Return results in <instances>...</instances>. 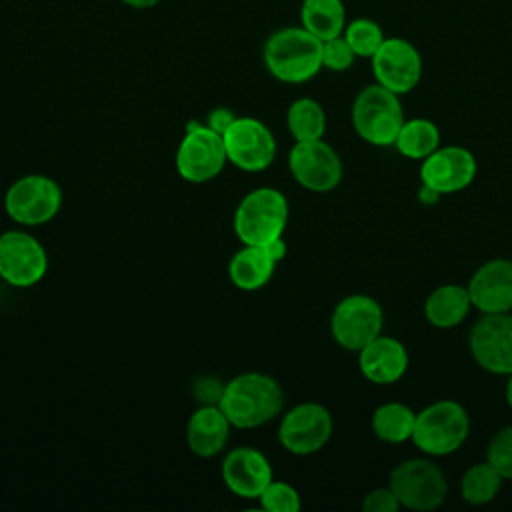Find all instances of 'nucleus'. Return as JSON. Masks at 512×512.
<instances>
[{"label":"nucleus","mask_w":512,"mask_h":512,"mask_svg":"<svg viewBox=\"0 0 512 512\" xmlns=\"http://www.w3.org/2000/svg\"><path fill=\"white\" fill-rule=\"evenodd\" d=\"M400 508V502L392 488H374L368 492L362 500V510L364 512H396Z\"/></svg>","instance_id":"2f4dec72"},{"label":"nucleus","mask_w":512,"mask_h":512,"mask_svg":"<svg viewBox=\"0 0 512 512\" xmlns=\"http://www.w3.org/2000/svg\"><path fill=\"white\" fill-rule=\"evenodd\" d=\"M486 462H490L504 480H512V424L500 428L486 450Z\"/></svg>","instance_id":"c756f323"},{"label":"nucleus","mask_w":512,"mask_h":512,"mask_svg":"<svg viewBox=\"0 0 512 512\" xmlns=\"http://www.w3.org/2000/svg\"><path fill=\"white\" fill-rule=\"evenodd\" d=\"M300 26L316 38L330 40L346 28V8L342 0H302Z\"/></svg>","instance_id":"5701e85b"},{"label":"nucleus","mask_w":512,"mask_h":512,"mask_svg":"<svg viewBox=\"0 0 512 512\" xmlns=\"http://www.w3.org/2000/svg\"><path fill=\"white\" fill-rule=\"evenodd\" d=\"M288 224V200L272 186L250 190L234 210V234L242 244L264 246L280 238Z\"/></svg>","instance_id":"7ed1b4c3"},{"label":"nucleus","mask_w":512,"mask_h":512,"mask_svg":"<svg viewBox=\"0 0 512 512\" xmlns=\"http://www.w3.org/2000/svg\"><path fill=\"white\" fill-rule=\"evenodd\" d=\"M62 208V188L46 174H26L4 194V210L20 226H42Z\"/></svg>","instance_id":"0eeeda50"},{"label":"nucleus","mask_w":512,"mask_h":512,"mask_svg":"<svg viewBox=\"0 0 512 512\" xmlns=\"http://www.w3.org/2000/svg\"><path fill=\"white\" fill-rule=\"evenodd\" d=\"M264 248H266V252H268L276 262H282L284 256H286V252H288V246H286V242L282 240V236L276 238V240H272V242H268V244H264Z\"/></svg>","instance_id":"f704fd0d"},{"label":"nucleus","mask_w":512,"mask_h":512,"mask_svg":"<svg viewBox=\"0 0 512 512\" xmlns=\"http://www.w3.org/2000/svg\"><path fill=\"white\" fill-rule=\"evenodd\" d=\"M388 486L396 494L400 506L416 512L438 508L448 494L444 472L428 458H410L400 462L390 472Z\"/></svg>","instance_id":"6e6552de"},{"label":"nucleus","mask_w":512,"mask_h":512,"mask_svg":"<svg viewBox=\"0 0 512 512\" xmlns=\"http://www.w3.org/2000/svg\"><path fill=\"white\" fill-rule=\"evenodd\" d=\"M440 192H436V190H432L430 186H426V184H422L420 186V190H418V200L422 202V204H426V206H432V204H436L438 200H440Z\"/></svg>","instance_id":"c9c22d12"},{"label":"nucleus","mask_w":512,"mask_h":512,"mask_svg":"<svg viewBox=\"0 0 512 512\" xmlns=\"http://www.w3.org/2000/svg\"><path fill=\"white\" fill-rule=\"evenodd\" d=\"M222 138L228 162L244 172H262L276 158V138L258 118L236 116Z\"/></svg>","instance_id":"f8f14e48"},{"label":"nucleus","mask_w":512,"mask_h":512,"mask_svg":"<svg viewBox=\"0 0 512 512\" xmlns=\"http://www.w3.org/2000/svg\"><path fill=\"white\" fill-rule=\"evenodd\" d=\"M224 384L214 378H200L198 384H194V394L200 398L202 404H218L222 396Z\"/></svg>","instance_id":"473e14b6"},{"label":"nucleus","mask_w":512,"mask_h":512,"mask_svg":"<svg viewBox=\"0 0 512 512\" xmlns=\"http://www.w3.org/2000/svg\"><path fill=\"white\" fill-rule=\"evenodd\" d=\"M226 162L228 154L222 134L208 124L188 122L174 156L180 178L190 184L210 182L224 170Z\"/></svg>","instance_id":"423d86ee"},{"label":"nucleus","mask_w":512,"mask_h":512,"mask_svg":"<svg viewBox=\"0 0 512 512\" xmlns=\"http://www.w3.org/2000/svg\"><path fill=\"white\" fill-rule=\"evenodd\" d=\"M234 118H236V116H234L232 110H228V108H214V110H210V114H208V118H206V124H208L212 130H216L218 134H224V130L232 124Z\"/></svg>","instance_id":"72a5a7b5"},{"label":"nucleus","mask_w":512,"mask_h":512,"mask_svg":"<svg viewBox=\"0 0 512 512\" xmlns=\"http://www.w3.org/2000/svg\"><path fill=\"white\" fill-rule=\"evenodd\" d=\"M396 150L410 160H424L440 146V130L432 120H404L396 140Z\"/></svg>","instance_id":"393cba45"},{"label":"nucleus","mask_w":512,"mask_h":512,"mask_svg":"<svg viewBox=\"0 0 512 512\" xmlns=\"http://www.w3.org/2000/svg\"><path fill=\"white\" fill-rule=\"evenodd\" d=\"M472 306L482 314L512 310V260L494 258L484 262L468 282Z\"/></svg>","instance_id":"a211bd4d"},{"label":"nucleus","mask_w":512,"mask_h":512,"mask_svg":"<svg viewBox=\"0 0 512 512\" xmlns=\"http://www.w3.org/2000/svg\"><path fill=\"white\" fill-rule=\"evenodd\" d=\"M354 58L356 54L342 34L322 42V68H328L332 72H344L354 64Z\"/></svg>","instance_id":"7c9ffc66"},{"label":"nucleus","mask_w":512,"mask_h":512,"mask_svg":"<svg viewBox=\"0 0 512 512\" xmlns=\"http://www.w3.org/2000/svg\"><path fill=\"white\" fill-rule=\"evenodd\" d=\"M120 2L130 8H136V10H148V8H154L160 4V0H120Z\"/></svg>","instance_id":"e433bc0d"},{"label":"nucleus","mask_w":512,"mask_h":512,"mask_svg":"<svg viewBox=\"0 0 512 512\" xmlns=\"http://www.w3.org/2000/svg\"><path fill=\"white\" fill-rule=\"evenodd\" d=\"M224 486L238 498L258 500L262 490L274 480L268 458L252 446L232 448L220 466Z\"/></svg>","instance_id":"f3484780"},{"label":"nucleus","mask_w":512,"mask_h":512,"mask_svg":"<svg viewBox=\"0 0 512 512\" xmlns=\"http://www.w3.org/2000/svg\"><path fill=\"white\" fill-rule=\"evenodd\" d=\"M370 60L376 82L398 96L414 90L420 82L422 56L404 38H384Z\"/></svg>","instance_id":"2eb2a0df"},{"label":"nucleus","mask_w":512,"mask_h":512,"mask_svg":"<svg viewBox=\"0 0 512 512\" xmlns=\"http://www.w3.org/2000/svg\"><path fill=\"white\" fill-rule=\"evenodd\" d=\"M342 36L358 58H372L384 42L382 28L370 18H354L352 22H346Z\"/></svg>","instance_id":"cd10ccee"},{"label":"nucleus","mask_w":512,"mask_h":512,"mask_svg":"<svg viewBox=\"0 0 512 512\" xmlns=\"http://www.w3.org/2000/svg\"><path fill=\"white\" fill-rule=\"evenodd\" d=\"M288 168L302 188L318 194L334 190L344 174L338 152L322 138L296 142L288 154Z\"/></svg>","instance_id":"ddd939ff"},{"label":"nucleus","mask_w":512,"mask_h":512,"mask_svg":"<svg viewBox=\"0 0 512 512\" xmlns=\"http://www.w3.org/2000/svg\"><path fill=\"white\" fill-rule=\"evenodd\" d=\"M48 272V254L42 242L26 230L0 234V278L14 288H30Z\"/></svg>","instance_id":"9d476101"},{"label":"nucleus","mask_w":512,"mask_h":512,"mask_svg":"<svg viewBox=\"0 0 512 512\" xmlns=\"http://www.w3.org/2000/svg\"><path fill=\"white\" fill-rule=\"evenodd\" d=\"M258 502L266 512H298L302 506L298 490L282 480H272L258 496Z\"/></svg>","instance_id":"c85d7f7f"},{"label":"nucleus","mask_w":512,"mask_h":512,"mask_svg":"<svg viewBox=\"0 0 512 512\" xmlns=\"http://www.w3.org/2000/svg\"><path fill=\"white\" fill-rule=\"evenodd\" d=\"M404 124L400 96L382 84L364 86L352 102V126L372 146H394Z\"/></svg>","instance_id":"20e7f679"},{"label":"nucleus","mask_w":512,"mask_h":512,"mask_svg":"<svg viewBox=\"0 0 512 512\" xmlns=\"http://www.w3.org/2000/svg\"><path fill=\"white\" fill-rule=\"evenodd\" d=\"M332 414L318 402H300L280 420L278 442L294 456H310L326 446L332 436Z\"/></svg>","instance_id":"9b49d317"},{"label":"nucleus","mask_w":512,"mask_h":512,"mask_svg":"<svg viewBox=\"0 0 512 512\" xmlns=\"http://www.w3.org/2000/svg\"><path fill=\"white\" fill-rule=\"evenodd\" d=\"M416 424V412L402 402H386L372 414V430L376 438L388 444H400L412 440Z\"/></svg>","instance_id":"b1692460"},{"label":"nucleus","mask_w":512,"mask_h":512,"mask_svg":"<svg viewBox=\"0 0 512 512\" xmlns=\"http://www.w3.org/2000/svg\"><path fill=\"white\" fill-rule=\"evenodd\" d=\"M234 426L218 404H200L186 424V444L192 454L212 458L224 452Z\"/></svg>","instance_id":"aec40b11"},{"label":"nucleus","mask_w":512,"mask_h":512,"mask_svg":"<svg viewBox=\"0 0 512 512\" xmlns=\"http://www.w3.org/2000/svg\"><path fill=\"white\" fill-rule=\"evenodd\" d=\"M358 366L372 384H394L408 368V352L400 340L380 334L358 350Z\"/></svg>","instance_id":"6ab92c4d"},{"label":"nucleus","mask_w":512,"mask_h":512,"mask_svg":"<svg viewBox=\"0 0 512 512\" xmlns=\"http://www.w3.org/2000/svg\"><path fill=\"white\" fill-rule=\"evenodd\" d=\"M478 164L470 150L464 146H444L436 148L420 164V180L432 190L444 194H454L472 184Z\"/></svg>","instance_id":"dca6fc26"},{"label":"nucleus","mask_w":512,"mask_h":512,"mask_svg":"<svg viewBox=\"0 0 512 512\" xmlns=\"http://www.w3.org/2000/svg\"><path fill=\"white\" fill-rule=\"evenodd\" d=\"M472 300L462 284H442L424 302V316L436 328H454L470 312Z\"/></svg>","instance_id":"4be33fe9"},{"label":"nucleus","mask_w":512,"mask_h":512,"mask_svg":"<svg viewBox=\"0 0 512 512\" xmlns=\"http://www.w3.org/2000/svg\"><path fill=\"white\" fill-rule=\"evenodd\" d=\"M470 418L456 400H438L416 414L412 442L428 456H448L468 438Z\"/></svg>","instance_id":"39448f33"},{"label":"nucleus","mask_w":512,"mask_h":512,"mask_svg":"<svg viewBox=\"0 0 512 512\" xmlns=\"http://www.w3.org/2000/svg\"><path fill=\"white\" fill-rule=\"evenodd\" d=\"M262 60L276 80L302 84L312 80L322 68V40L304 26H286L266 38Z\"/></svg>","instance_id":"f03ea898"},{"label":"nucleus","mask_w":512,"mask_h":512,"mask_svg":"<svg viewBox=\"0 0 512 512\" xmlns=\"http://www.w3.org/2000/svg\"><path fill=\"white\" fill-rule=\"evenodd\" d=\"M276 264L264 246L242 244L228 262V278L238 290L256 292L270 282Z\"/></svg>","instance_id":"412c9836"},{"label":"nucleus","mask_w":512,"mask_h":512,"mask_svg":"<svg viewBox=\"0 0 512 512\" xmlns=\"http://www.w3.org/2000/svg\"><path fill=\"white\" fill-rule=\"evenodd\" d=\"M470 354L492 374H512V314H484L470 330Z\"/></svg>","instance_id":"4468645a"},{"label":"nucleus","mask_w":512,"mask_h":512,"mask_svg":"<svg viewBox=\"0 0 512 512\" xmlns=\"http://www.w3.org/2000/svg\"><path fill=\"white\" fill-rule=\"evenodd\" d=\"M218 406L234 428L250 430L274 420L284 408V390L268 374L242 372L224 384Z\"/></svg>","instance_id":"f257e3e1"},{"label":"nucleus","mask_w":512,"mask_h":512,"mask_svg":"<svg viewBox=\"0 0 512 512\" xmlns=\"http://www.w3.org/2000/svg\"><path fill=\"white\" fill-rule=\"evenodd\" d=\"M384 312L382 306L366 294H352L342 298L330 316L332 338L346 350L358 352L370 340L382 334Z\"/></svg>","instance_id":"1a4fd4ad"},{"label":"nucleus","mask_w":512,"mask_h":512,"mask_svg":"<svg viewBox=\"0 0 512 512\" xmlns=\"http://www.w3.org/2000/svg\"><path fill=\"white\" fill-rule=\"evenodd\" d=\"M502 480L504 478L496 472V468L490 462L474 464L464 472L460 480V496L472 506L488 504L500 492Z\"/></svg>","instance_id":"bb28decb"},{"label":"nucleus","mask_w":512,"mask_h":512,"mask_svg":"<svg viewBox=\"0 0 512 512\" xmlns=\"http://www.w3.org/2000/svg\"><path fill=\"white\" fill-rule=\"evenodd\" d=\"M286 126L296 142L320 140L326 132V112L314 98H298L288 106Z\"/></svg>","instance_id":"a878e982"},{"label":"nucleus","mask_w":512,"mask_h":512,"mask_svg":"<svg viewBox=\"0 0 512 512\" xmlns=\"http://www.w3.org/2000/svg\"><path fill=\"white\" fill-rule=\"evenodd\" d=\"M506 402L512 408V374H508V382H506Z\"/></svg>","instance_id":"4c0bfd02"}]
</instances>
